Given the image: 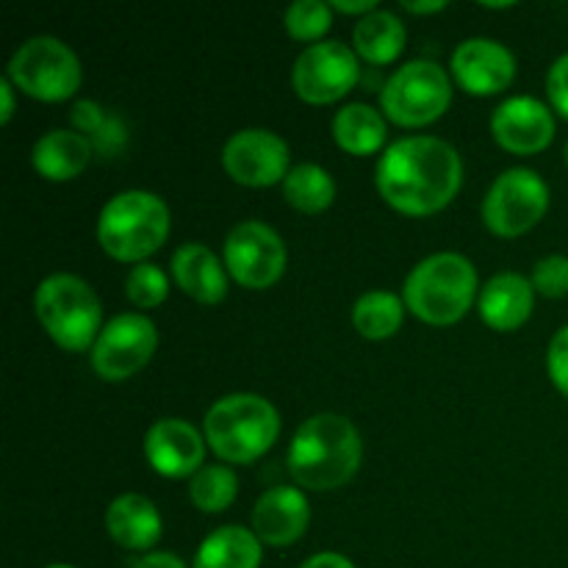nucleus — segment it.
Here are the masks:
<instances>
[{
    "instance_id": "9b49d317",
    "label": "nucleus",
    "mask_w": 568,
    "mask_h": 568,
    "mask_svg": "<svg viewBox=\"0 0 568 568\" xmlns=\"http://www.w3.org/2000/svg\"><path fill=\"white\" fill-rule=\"evenodd\" d=\"M159 349V327L144 314H120L100 331L92 353V369L100 381L122 383L142 372Z\"/></svg>"
},
{
    "instance_id": "c756f323",
    "label": "nucleus",
    "mask_w": 568,
    "mask_h": 568,
    "mask_svg": "<svg viewBox=\"0 0 568 568\" xmlns=\"http://www.w3.org/2000/svg\"><path fill=\"white\" fill-rule=\"evenodd\" d=\"M530 281L536 294H541V297H568V255H544V258L532 266Z\"/></svg>"
},
{
    "instance_id": "4468645a",
    "label": "nucleus",
    "mask_w": 568,
    "mask_h": 568,
    "mask_svg": "<svg viewBox=\"0 0 568 568\" xmlns=\"http://www.w3.org/2000/svg\"><path fill=\"white\" fill-rule=\"evenodd\" d=\"M205 444L209 442L192 422L166 416L150 425L144 436V458L150 469L166 480H192L203 469Z\"/></svg>"
},
{
    "instance_id": "f704fd0d",
    "label": "nucleus",
    "mask_w": 568,
    "mask_h": 568,
    "mask_svg": "<svg viewBox=\"0 0 568 568\" xmlns=\"http://www.w3.org/2000/svg\"><path fill=\"white\" fill-rule=\"evenodd\" d=\"M133 568H186V564L172 552H148L133 564Z\"/></svg>"
},
{
    "instance_id": "1a4fd4ad",
    "label": "nucleus",
    "mask_w": 568,
    "mask_h": 568,
    "mask_svg": "<svg viewBox=\"0 0 568 568\" xmlns=\"http://www.w3.org/2000/svg\"><path fill=\"white\" fill-rule=\"evenodd\" d=\"M549 211V186L536 170L510 166L483 200V222L494 236L516 239L530 233Z\"/></svg>"
},
{
    "instance_id": "f3484780",
    "label": "nucleus",
    "mask_w": 568,
    "mask_h": 568,
    "mask_svg": "<svg viewBox=\"0 0 568 568\" xmlns=\"http://www.w3.org/2000/svg\"><path fill=\"white\" fill-rule=\"evenodd\" d=\"M311 521V505L300 488L275 486L261 494L253 508V532L266 547H292Z\"/></svg>"
},
{
    "instance_id": "7ed1b4c3",
    "label": "nucleus",
    "mask_w": 568,
    "mask_h": 568,
    "mask_svg": "<svg viewBox=\"0 0 568 568\" xmlns=\"http://www.w3.org/2000/svg\"><path fill=\"white\" fill-rule=\"evenodd\" d=\"M203 436L216 458L225 464L247 466L275 447L281 436V414L261 394H227L216 399L205 414Z\"/></svg>"
},
{
    "instance_id": "e433bc0d",
    "label": "nucleus",
    "mask_w": 568,
    "mask_h": 568,
    "mask_svg": "<svg viewBox=\"0 0 568 568\" xmlns=\"http://www.w3.org/2000/svg\"><path fill=\"white\" fill-rule=\"evenodd\" d=\"M331 9L342 11V14H355L361 20V17L377 11V3H372V0H361V3H344V0H333Z\"/></svg>"
},
{
    "instance_id": "412c9836",
    "label": "nucleus",
    "mask_w": 568,
    "mask_h": 568,
    "mask_svg": "<svg viewBox=\"0 0 568 568\" xmlns=\"http://www.w3.org/2000/svg\"><path fill=\"white\" fill-rule=\"evenodd\" d=\"M92 142L83 133L67 131V128H55L44 136L37 139L31 150V164L39 178L50 183H67L75 181L92 161Z\"/></svg>"
},
{
    "instance_id": "7c9ffc66",
    "label": "nucleus",
    "mask_w": 568,
    "mask_h": 568,
    "mask_svg": "<svg viewBox=\"0 0 568 568\" xmlns=\"http://www.w3.org/2000/svg\"><path fill=\"white\" fill-rule=\"evenodd\" d=\"M547 372L552 386L568 397V325L560 327L547 347Z\"/></svg>"
},
{
    "instance_id": "4c0bfd02",
    "label": "nucleus",
    "mask_w": 568,
    "mask_h": 568,
    "mask_svg": "<svg viewBox=\"0 0 568 568\" xmlns=\"http://www.w3.org/2000/svg\"><path fill=\"white\" fill-rule=\"evenodd\" d=\"M403 9L410 11V14H436V11L447 9V3L444 0H436V3H403Z\"/></svg>"
},
{
    "instance_id": "2f4dec72",
    "label": "nucleus",
    "mask_w": 568,
    "mask_h": 568,
    "mask_svg": "<svg viewBox=\"0 0 568 568\" xmlns=\"http://www.w3.org/2000/svg\"><path fill=\"white\" fill-rule=\"evenodd\" d=\"M547 98L549 105L568 120V53L555 59V64L547 72Z\"/></svg>"
},
{
    "instance_id": "9d476101",
    "label": "nucleus",
    "mask_w": 568,
    "mask_h": 568,
    "mask_svg": "<svg viewBox=\"0 0 568 568\" xmlns=\"http://www.w3.org/2000/svg\"><path fill=\"white\" fill-rule=\"evenodd\" d=\"M222 261L227 266V275L239 286L264 292L283 277L288 253L275 227L258 220H247L231 227L225 247H222Z\"/></svg>"
},
{
    "instance_id": "20e7f679",
    "label": "nucleus",
    "mask_w": 568,
    "mask_h": 568,
    "mask_svg": "<svg viewBox=\"0 0 568 568\" xmlns=\"http://www.w3.org/2000/svg\"><path fill=\"white\" fill-rule=\"evenodd\" d=\"M477 297V270L460 253L427 255L410 270L403 286L405 308L433 327H447L464 320Z\"/></svg>"
},
{
    "instance_id": "bb28decb",
    "label": "nucleus",
    "mask_w": 568,
    "mask_h": 568,
    "mask_svg": "<svg viewBox=\"0 0 568 568\" xmlns=\"http://www.w3.org/2000/svg\"><path fill=\"white\" fill-rule=\"evenodd\" d=\"M239 494V477L231 466H203L197 475L189 480V499L203 514H222L233 505Z\"/></svg>"
},
{
    "instance_id": "393cba45",
    "label": "nucleus",
    "mask_w": 568,
    "mask_h": 568,
    "mask_svg": "<svg viewBox=\"0 0 568 568\" xmlns=\"http://www.w3.org/2000/svg\"><path fill=\"white\" fill-rule=\"evenodd\" d=\"M405 303L394 292H366L353 305V325L366 342H386L405 322Z\"/></svg>"
},
{
    "instance_id": "f03ea898",
    "label": "nucleus",
    "mask_w": 568,
    "mask_h": 568,
    "mask_svg": "<svg viewBox=\"0 0 568 568\" xmlns=\"http://www.w3.org/2000/svg\"><path fill=\"white\" fill-rule=\"evenodd\" d=\"M364 442L347 416L316 414L297 427L288 447V475L300 488L325 494L347 486L361 469Z\"/></svg>"
},
{
    "instance_id": "ddd939ff",
    "label": "nucleus",
    "mask_w": 568,
    "mask_h": 568,
    "mask_svg": "<svg viewBox=\"0 0 568 568\" xmlns=\"http://www.w3.org/2000/svg\"><path fill=\"white\" fill-rule=\"evenodd\" d=\"M292 150L286 139L266 128L236 131L222 148V166L239 186L266 189L286 181L292 170Z\"/></svg>"
},
{
    "instance_id": "4be33fe9",
    "label": "nucleus",
    "mask_w": 568,
    "mask_h": 568,
    "mask_svg": "<svg viewBox=\"0 0 568 568\" xmlns=\"http://www.w3.org/2000/svg\"><path fill=\"white\" fill-rule=\"evenodd\" d=\"M355 55L372 67H386L399 59L405 50V26L394 11L377 9L355 20L353 28Z\"/></svg>"
},
{
    "instance_id": "cd10ccee",
    "label": "nucleus",
    "mask_w": 568,
    "mask_h": 568,
    "mask_svg": "<svg viewBox=\"0 0 568 568\" xmlns=\"http://www.w3.org/2000/svg\"><path fill=\"white\" fill-rule=\"evenodd\" d=\"M283 26H286L288 37L297 42L320 44L325 42L322 37L333 26V9L331 3H322V0H297L283 14Z\"/></svg>"
},
{
    "instance_id": "6e6552de",
    "label": "nucleus",
    "mask_w": 568,
    "mask_h": 568,
    "mask_svg": "<svg viewBox=\"0 0 568 568\" xmlns=\"http://www.w3.org/2000/svg\"><path fill=\"white\" fill-rule=\"evenodd\" d=\"M453 81L436 61H408L381 89V111L399 128H425L447 114Z\"/></svg>"
},
{
    "instance_id": "b1692460",
    "label": "nucleus",
    "mask_w": 568,
    "mask_h": 568,
    "mask_svg": "<svg viewBox=\"0 0 568 568\" xmlns=\"http://www.w3.org/2000/svg\"><path fill=\"white\" fill-rule=\"evenodd\" d=\"M386 116L369 103H349L333 116V139L349 155L377 153L386 144Z\"/></svg>"
},
{
    "instance_id": "c9c22d12",
    "label": "nucleus",
    "mask_w": 568,
    "mask_h": 568,
    "mask_svg": "<svg viewBox=\"0 0 568 568\" xmlns=\"http://www.w3.org/2000/svg\"><path fill=\"white\" fill-rule=\"evenodd\" d=\"M300 568H355V564L338 552H320L314 555V558L305 560Z\"/></svg>"
},
{
    "instance_id": "5701e85b",
    "label": "nucleus",
    "mask_w": 568,
    "mask_h": 568,
    "mask_svg": "<svg viewBox=\"0 0 568 568\" xmlns=\"http://www.w3.org/2000/svg\"><path fill=\"white\" fill-rule=\"evenodd\" d=\"M264 544L253 530L225 525L200 544L192 568H258Z\"/></svg>"
},
{
    "instance_id": "423d86ee",
    "label": "nucleus",
    "mask_w": 568,
    "mask_h": 568,
    "mask_svg": "<svg viewBox=\"0 0 568 568\" xmlns=\"http://www.w3.org/2000/svg\"><path fill=\"white\" fill-rule=\"evenodd\" d=\"M33 311L39 325L67 353H92L103 331V308L83 277L55 272L44 277L33 294Z\"/></svg>"
},
{
    "instance_id": "473e14b6",
    "label": "nucleus",
    "mask_w": 568,
    "mask_h": 568,
    "mask_svg": "<svg viewBox=\"0 0 568 568\" xmlns=\"http://www.w3.org/2000/svg\"><path fill=\"white\" fill-rule=\"evenodd\" d=\"M105 122H109V116H105V111L94 100H81V103L72 105V125L87 139L98 136L105 128Z\"/></svg>"
},
{
    "instance_id": "a211bd4d",
    "label": "nucleus",
    "mask_w": 568,
    "mask_h": 568,
    "mask_svg": "<svg viewBox=\"0 0 568 568\" xmlns=\"http://www.w3.org/2000/svg\"><path fill=\"white\" fill-rule=\"evenodd\" d=\"M172 281L200 305H220L227 297V266L200 242H186L172 253Z\"/></svg>"
},
{
    "instance_id": "ea45409f",
    "label": "nucleus",
    "mask_w": 568,
    "mask_h": 568,
    "mask_svg": "<svg viewBox=\"0 0 568 568\" xmlns=\"http://www.w3.org/2000/svg\"><path fill=\"white\" fill-rule=\"evenodd\" d=\"M564 159H566V166H568V142H566V150H564Z\"/></svg>"
},
{
    "instance_id": "39448f33",
    "label": "nucleus",
    "mask_w": 568,
    "mask_h": 568,
    "mask_svg": "<svg viewBox=\"0 0 568 568\" xmlns=\"http://www.w3.org/2000/svg\"><path fill=\"white\" fill-rule=\"evenodd\" d=\"M170 236V209L144 189L114 194L98 216V244L109 258L144 264Z\"/></svg>"
},
{
    "instance_id": "f257e3e1",
    "label": "nucleus",
    "mask_w": 568,
    "mask_h": 568,
    "mask_svg": "<svg viewBox=\"0 0 568 568\" xmlns=\"http://www.w3.org/2000/svg\"><path fill=\"white\" fill-rule=\"evenodd\" d=\"M464 183L458 150L438 136H405L388 144L375 170L386 205L405 216H433L447 209Z\"/></svg>"
},
{
    "instance_id": "0eeeda50",
    "label": "nucleus",
    "mask_w": 568,
    "mask_h": 568,
    "mask_svg": "<svg viewBox=\"0 0 568 568\" xmlns=\"http://www.w3.org/2000/svg\"><path fill=\"white\" fill-rule=\"evenodd\" d=\"M17 92L42 103H61L81 89L83 70L75 50L55 37H31L14 50L6 72Z\"/></svg>"
},
{
    "instance_id": "6ab92c4d",
    "label": "nucleus",
    "mask_w": 568,
    "mask_h": 568,
    "mask_svg": "<svg viewBox=\"0 0 568 568\" xmlns=\"http://www.w3.org/2000/svg\"><path fill=\"white\" fill-rule=\"evenodd\" d=\"M532 308H536V288H532L530 277L519 275V272L494 275L477 297L480 320L497 333L519 331L532 316Z\"/></svg>"
},
{
    "instance_id": "2eb2a0df",
    "label": "nucleus",
    "mask_w": 568,
    "mask_h": 568,
    "mask_svg": "<svg viewBox=\"0 0 568 568\" xmlns=\"http://www.w3.org/2000/svg\"><path fill=\"white\" fill-rule=\"evenodd\" d=\"M453 78L464 92L475 98H491L516 81V59L503 42L488 37H471L455 48Z\"/></svg>"
},
{
    "instance_id": "72a5a7b5",
    "label": "nucleus",
    "mask_w": 568,
    "mask_h": 568,
    "mask_svg": "<svg viewBox=\"0 0 568 568\" xmlns=\"http://www.w3.org/2000/svg\"><path fill=\"white\" fill-rule=\"evenodd\" d=\"M14 83L9 78H0V125H9L11 116H14L17 100H14Z\"/></svg>"
},
{
    "instance_id": "dca6fc26",
    "label": "nucleus",
    "mask_w": 568,
    "mask_h": 568,
    "mask_svg": "<svg viewBox=\"0 0 568 568\" xmlns=\"http://www.w3.org/2000/svg\"><path fill=\"white\" fill-rule=\"evenodd\" d=\"M494 142L514 155H536L552 144V109L530 94H519L499 105L491 114Z\"/></svg>"
},
{
    "instance_id": "f8f14e48",
    "label": "nucleus",
    "mask_w": 568,
    "mask_h": 568,
    "mask_svg": "<svg viewBox=\"0 0 568 568\" xmlns=\"http://www.w3.org/2000/svg\"><path fill=\"white\" fill-rule=\"evenodd\" d=\"M361 67L353 48L336 39L308 44L297 55L292 70V87L300 100L311 105H331L342 100L358 83Z\"/></svg>"
},
{
    "instance_id": "aec40b11",
    "label": "nucleus",
    "mask_w": 568,
    "mask_h": 568,
    "mask_svg": "<svg viewBox=\"0 0 568 568\" xmlns=\"http://www.w3.org/2000/svg\"><path fill=\"white\" fill-rule=\"evenodd\" d=\"M105 530L111 541L120 544L131 552H150L161 541V521L159 508L142 494H122L105 508Z\"/></svg>"
},
{
    "instance_id": "a878e982",
    "label": "nucleus",
    "mask_w": 568,
    "mask_h": 568,
    "mask_svg": "<svg viewBox=\"0 0 568 568\" xmlns=\"http://www.w3.org/2000/svg\"><path fill=\"white\" fill-rule=\"evenodd\" d=\"M283 186V197L300 214H322L336 200V181L320 164H297L288 170Z\"/></svg>"
},
{
    "instance_id": "c85d7f7f",
    "label": "nucleus",
    "mask_w": 568,
    "mask_h": 568,
    "mask_svg": "<svg viewBox=\"0 0 568 568\" xmlns=\"http://www.w3.org/2000/svg\"><path fill=\"white\" fill-rule=\"evenodd\" d=\"M166 294H170V277L164 275L161 266L150 264V261L131 266V272L125 277V297L139 311L159 308L166 300Z\"/></svg>"
},
{
    "instance_id": "58836bf2",
    "label": "nucleus",
    "mask_w": 568,
    "mask_h": 568,
    "mask_svg": "<svg viewBox=\"0 0 568 568\" xmlns=\"http://www.w3.org/2000/svg\"><path fill=\"white\" fill-rule=\"evenodd\" d=\"M48 568H75V566H67V564H53V566H48Z\"/></svg>"
}]
</instances>
